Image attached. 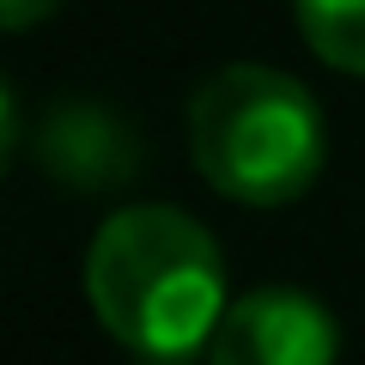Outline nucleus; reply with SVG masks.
Instances as JSON below:
<instances>
[{"label":"nucleus","instance_id":"obj_1","mask_svg":"<svg viewBox=\"0 0 365 365\" xmlns=\"http://www.w3.org/2000/svg\"><path fill=\"white\" fill-rule=\"evenodd\" d=\"M86 304L134 359H195L225 317V256L182 207H116L86 250Z\"/></svg>","mask_w":365,"mask_h":365},{"label":"nucleus","instance_id":"obj_2","mask_svg":"<svg viewBox=\"0 0 365 365\" xmlns=\"http://www.w3.org/2000/svg\"><path fill=\"white\" fill-rule=\"evenodd\" d=\"M329 122L311 86L280 67H220L189 98V165L213 195L244 207H287L323 177Z\"/></svg>","mask_w":365,"mask_h":365},{"label":"nucleus","instance_id":"obj_3","mask_svg":"<svg viewBox=\"0 0 365 365\" xmlns=\"http://www.w3.org/2000/svg\"><path fill=\"white\" fill-rule=\"evenodd\" d=\"M341 329L304 287H256L225 304L207 365H335Z\"/></svg>","mask_w":365,"mask_h":365},{"label":"nucleus","instance_id":"obj_4","mask_svg":"<svg viewBox=\"0 0 365 365\" xmlns=\"http://www.w3.org/2000/svg\"><path fill=\"white\" fill-rule=\"evenodd\" d=\"M292 19L317 61L365 79V0H292Z\"/></svg>","mask_w":365,"mask_h":365},{"label":"nucleus","instance_id":"obj_5","mask_svg":"<svg viewBox=\"0 0 365 365\" xmlns=\"http://www.w3.org/2000/svg\"><path fill=\"white\" fill-rule=\"evenodd\" d=\"M55 6H61V0H0V25L13 31H31V25H43V19L55 13Z\"/></svg>","mask_w":365,"mask_h":365}]
</instances>
